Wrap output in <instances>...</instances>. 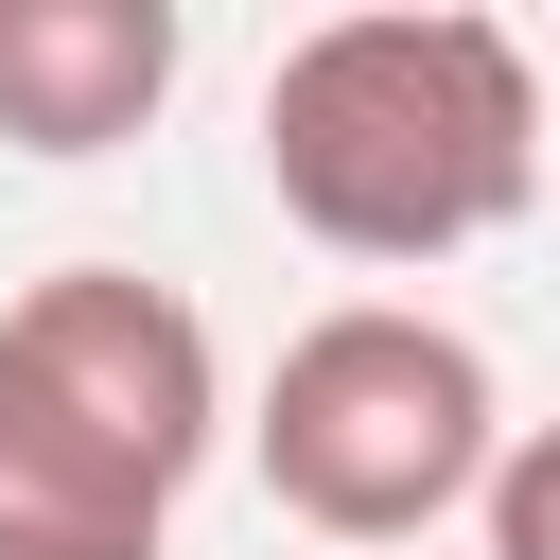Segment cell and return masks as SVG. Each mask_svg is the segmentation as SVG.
<instances>
[{
	"label": "cell",
	"mask_w": 560,
	"mask_h": 560,
	"mask_svg": "<svg viewBox=\"0 0 560 560\" xmlns=\"http://www.w3.org/2000/svg\"><path fill=\"white\" fill-rule=\"evenodd\" d=\"M228 438L210 315L140 262L0 298V560H175V490Z\"/></svg>",
	"instance_id": "7a4b0ae2"
},
{
	"label": "cell",
	"mask_w": 560,
	"mask_h": 560,
	"mask_svg": "<svg viewBox=\"0 0 560 560\" xmlns=\"http://www.w3.org/2000/svg\"><path fill=\"white\" fill-rule=\"evenodd\" d=\"M262 192L332 262H455L525 228L542 192V70L472 0H368L315 18L262 70Z\"/></svg>",
	"instance_id": "6da1fadb"
},
{
	"label": "cell",
	"mask_w": 560,
	"mask_h": 560,
	"mask_svg": "<svg viewBox=\"0 0 560 560\" xmlns=\"http://www.w3.org/2000/svg\"><path fill=\"white\" fill-rule=\"evenodd\" d=\"M262 490L315 525V542H420L490 490L508 455V402H490V350L420 298H350L315 332H280L262 368V420H245Z\"/></svg>",
	"instance_id": "3957f363"
},
{
	"label": "cell",
	"mask_w": 560,
	"mask_h": 560,
	"mask_svg": "<svg viewBox=\"0 0 560 560\" xmlns=\"http://www.w3.org/2000/svg\"><path fill=\"white\" fill-rule=\"evenodd\" d=\"M542 158H560V140H542Z\"/></svg>",
	"instance_id": "8992f818"
},
{
	"label": "cell",
	"mask_w": 560,
	"mask_h": 560,
	"mask_svg": "<svg viewBox=\"0 0 560 560\" xmlns=\"http://www.w3.org/2000/svg\"><path fill=\"white\" fill-rule=\"evenodd\" d=\"M175 0H0V140L18 158H105L175 105Z\"/></svg>",
	"instance_id": "277c9868"
},
{
	"label": "cell",
	"mask_w": 560,
	"mask_h": 560,
	"mask_svg": "<svg viewBox=\"0 0 560 560\" xmlns=\"http://www.w3.org/2000/svg\"><path fill=\"white\" fill-rule=\"evenodd\" d=\"M472 525H490V560H560V420H525V438L490 455Z\"/></svg>",
	"instance_id": "5b68a950"
}]
</instances>
